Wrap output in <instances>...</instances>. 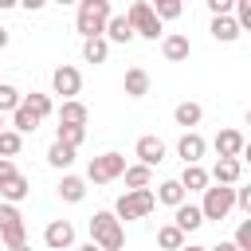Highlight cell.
I'll list each match as a JSON object with an SVG mask.
<instances>
[{"mask_svg":"<svg viewBox=\"0 0 251 251\" xmlns=\"http://www.w3.org/2000/svg\"><path fill=\"white\" fill-rule=\"evenodd\" d=\"M90 243L98 251H122L126 247V231L114 220V212H94L90 216Z\"/></svg>","mask_w":251,"mask_h":251,"instance_id":"cell-1","label":"cell"},{"mask_svg":"<svg viewBox=\"0 0 251 251\" xmlns=\"http://www.w3.org/2000/svg\"><path fill=\"white\" fill-rule=\"evenodd\" d=\"M110 16H114V12H110V0H82L75 27H78L82 39H98V35L106 31V20H110Z\"/></svg>","mask_w":251,"mask_h":251,"instance_id":"cell-2","label":"cell"},{"mask_svg":"<svg viewBox=\"0 0 251 251\" xmlns=\"http://www.w3.org/2000/svg\"><path fill=\"white\" fill-rule=\"evenodd\" d=\"M153 208H157V196H153L149 188H133V192L118 196V204H114V220H118V224H122V220H145Z\"/></svg>","mask_w":251,"mask_h":251,"instance_id":"cell-3","label":"cell"},{"mask_svg":"<svg viewBox=\"0 0 251 251\" xmlns=\"http://www.w3.org/2000/svg\"><path fill=\"white\" fill-rule=\"evenodd\" d=\"M126 173V157L122 153H98L90 165H86V180L90 184H110Z\"/></svg>","mask_w":251,"mask_h":251,"instance_id":"cell-4","label":"cell"},{"mask_svg":"<svg viewBox=\"0 0 251 251\" xmlns=\"http://www.w3.org/2000/svg\"><path fill=\"white\" fill-rule=\"evenodd\" d=\"M231 208H235V188H224V184H212V188H204V204H200V216H204V224H208V220H224Z\"/></svg>","mask_w":251,"mask_h":251,"instance_id":"cell-5","label":"cell"},{"mask_svg":"<svg viewBox=\"0 0 251 251\" xmlns=\"http://www.w3.org/2000/svg\"><path fill=\"white\" fill-rule=\"evenodd\" d=\"M126 20H129L133 35H141V39H157V35H161V20L153 16L149 0H133V4H129V12H126Z\"/></svg>","mask_w":251,"mask_h":251,"instance_id":"cell-6","label":"cell"},{"mask_svg":"<svg viewBox=\"0 0 251 251\" xmlns=\"http://www.w3.org/2000/svg\"><path fill=\"white\" fill-rule=\"evenodd\" d=\"M0 239H4L8 251L27 243V227H24V216H20L16 204H0Z\"/></svg>","mask_w":251,"mask_h":251,"instance_id":"cell-7","label":"cell"},{"mask_svg":"<svg viewBox=\"0 0 251 251\" xmlns=\"http://www.w3.org/2000/svg\"><path fill=\"white\" fill-rule=\"evenodd\" d=\"M43 243H47V251H71L75 247V224L71 220H51L43 227Z\"/></svg>","mask_w":251,"mask_h":251,"instance_id":"cell-8","label":"cell"},{"mask_svg":"<svg viewBox=\"0 0 251 251\" xmlns=\"http://www.w3.org/2000/svg\"><path fill=\"white\" fill-rule=\"evenodd\" d=\"M51 86H55V94H63V102H71L78 90H82V75H78V67H55V75H51Z\"/></svg>","mask_w":251,"mask_h":251,"instance_id":"cell-9","label":"cell"},{"mask_svg":"<svg viewBox=\"0 0 251 251\" xmlns=\"http://www.w3.org/2000/svg\"><path fill=\"white\" fill-rule=\"evenodd\" d=\"M239 176H243V161H235V157H220V161L212 165V173H208V180H216V184H224V188L239 184Z\"/></svg>","mask_w":251,"mask_h":251,"instance_id":"cell-10","label":"cell"},{"mask_svg":"<svg viewBox=\"0 0 251 251\" xmlns=\"http://www.w3.org/2000/svg\"><path fill=\"white\" fill-rule=\"evenodd\" d=\"M133 153L141 157V165H145V169H153V165H161V161H165V141H161V137H153V133H145V137H137Z\"/></svg>","mask_w":251,"mask_h":251,"instance_id":"cell-11","label":"cell"},{"mask_svg":"<svg viewBox=\"0 0 251 251\" xmlns=\"http://www.w3.org/2000/svg\"><path fill=\"white\" fill-rule=\"evenodd\" d=\"M161 55H165L169 63H184V59L192 55V43H188V35H180V31H169V35L161 39Z\"/></svg>","mask_w":251,"mask_h":251,"instance_id":"cell-12","label":"cell"},{"mask_svg":"<svg viewBox=\"0 0 251 251\" xmlns=\"http://www.w3.org/2000/svg\"><path fill=\"white\" fill-rule=\"evenodd\" d=\"M243 149H247V137H243L239 129H220V133H216V153H220V157H235V161H239Z\"/></svg>","mask_w":251,"mask_h":251,"instance_id":"cell-13","label":"cell"},{"mask_svg":"<svg viewBox=\"0 0 251 251\" xmlns=\"http://www.w3.org/2000/svg\"><path fill=\"white\" fill-rule=\"evenodd\" d=\"M204 149H208V141L196 133V129H188L180 141H176V153H180V161L184 165H200V157H204Z\"/></svg>","mask_w":251,"mask_h":251,"instance_id":"cell-14","label":"cell"},{"mask_svg":"<svg viewBox=\"0 0 251 251\" xmlns=\"http://www.w3.org/2000/svg\"><path fill=\"white\" fill-rule=\"evenodd\" d=\"M27 192H31V180L24 173H16L12 180L0 184V204H20V200H27Z\"/></svg>","mask_w":251,"mask_h":251,"instance_id":"cell-15","label":"cell"},{"mask_svg":"<svg viewBox=\"0 0 251 251\" xmlns=\"http://www.w3.org/2000/svg\"><path fill=\"white\" fill-rule=\"evenodd\" d=\"M122 90H126L129 98H145V94H149V71H145V67H129L126 78H122Z\"/></svg>","mask_w":251,"mask_h":251,"instance_id":"cell-16","label":"cell"},{"mask_svg":"<svg viewBox=\"0 0 251 251\" xmlns=\"http://www.w3.org/2000/svg\"><path fill=\"white\" fill-rule=\"evenodd\" d=\"M200 224H204L200 204H188V200H184V204L176 208V216H173V227H176V231H184V235H188V231H196Z\"/></svg>","mask_w":251,"mask_h":251,"instance_id":"cell-17","label":"cell"},{"mask_svg":"<svg viewBox=\"0 0 251 251\" xmlns=\"http://www.w3.org/2000/svg\"><path fill=\"white\" fill-rule=\"evenodd\" d=\"M102 39H106V43H129V39H133V27H129L126 12L106 20V31H102Z\"/></svg>","mask_w":251,"mask_h":251,"instance_id":"cell-18","label":"cell"},{"mask_svg":"<svg viewBox=\"0 0 251 251\" xmlns=\"http://www.w3.org/2000/svg\"><path fill=\"white\" fill-rule=\"evenodd\" d=\"M86 118H90V110H86L78 98H71V102L59 106V126H78V129H86Z\"/></svg>","mask_w":251,"mask_h":251,"instance_id":"cell-19","label":"cell"},{"mask_svg":"<svg viewBox=\"0 0 251 251\" xmlns=\"http://www.w3.org/2000/svg\"><path fill=\"white\" fill-rule=\"evenodd\" d=\"M184 192H204L212 180H208V169H200V165H184V173H180V180H176Z\"/></svg>","mask_w":251,"mask_h":251,"instance_id":"cell-20","label":"cell"},{"mask_svg":"<svg viewBox=\"0 0 251 251\" xmlns=\"http://www.w3.org/2000/svg\"><path fill=\"white\" fill-rule=\"evenodd\" d=\"M59 196H63L67 204H78V200L86 196V180H82V176H75V173H67V176L59 180Z\"/></svg>","mask_w":251,"mask_h":251,"instance_id":"cell-21","label":"cell"},{"mask_svg":"<svg viewBox=\"0 0 251 251\" xmlns=\"http://www.w3.org/2000/svg\"><path fill=\"white\" fill-rule=\"evenodd\" d=\"M212 39H220V43H235V39H239L235 20H231V16H212Z\"/></svg>","mask_w":251,"mask_h":251,"instance_id":"cell-22","label":"cell"},{"mask_svg":"<svg viewBox=\"0 0 251 251\" xmlns=\"http://www.w3.org/2000/svg\"><path fill=\"white\" fill-rule=\"evenodd\" d=\"M12 129H16L20 137H24V133H35V129H39V118H35V114H31V110L20 102V106L12 110Z\"/></svg>","mask_w":251,"mask_h":251,"instance_id":"cell-23","label":"cell"},{"mask_svg":"<svg viewBox=\"0 0 251 251\" xmlns=\"http://www.w3.org/2000/svg\"><path fill=\"white\" fill-rule=\"evenodd\" d=\"M173 118H176V126H184V129H192V126H200V118H204V110H200V102H180V106L173 110Z\"/></svg>","mask_w":251,"mask_h":251,"instance_id":"cell-24","label":"cell"},{"mask_svg":"<svg viewBox=\"0 0 251 251\" xmlns=\"http://www.w3.org/2000/svg\"><path fill=\"white\" fill-rule=\"evenodd\" d=\"M126 192H133V188H149V180H153V169H145V165H126Z\"/></svg>","mask_w":251,"mask_h":251,"instance_id":"cell-25","label":"cell"},{"mask_svg":"<svg viewBox=\"0 0 251 251\" xmlns=\"http://www.w3.org/2000/svg\"><path fill=\"white\" fill-rule=\"evenodd\" d=\"M153 196H157V200H161V204H169V208H180V204H184V196H188V192H184V188H180V184H176V180H165V184H161V188H157V192H153Z\"/></svg>","mask_w":251,"mask_h":251,"instance_id":"cell-26","label":"cell"},{"mask_svg":"<svg viewBox=\"0 0 251 251\" xmlns=\"http://www.w3.org/2000/svg\"><path fill=\"white\" fill-rule=\"evenodd\" d=\"M157 247H161V251H180V247H184V231H176L173 224L157 227Z\"/></svg>","mask_w":251,"mask_h":251,"instance_id":"cell-27","label":"cell"},{"mask_svg":"<svg viewBox=\"0 0 251 251\" xmlns=\"http://www.w3.org/2000/svg\"><path fill=\"white\" fill-rule=\"evenodd\" d=\"M106 55H110V43L98 35V39H82V59L86 63H106Z\"/></svg>","mask_w":251,"mask_h":251,"instance_id":"cell-28","label":"cell"},{"mask_svg":"<svg viewBox=\"0 0 251 251\" xmlns=\"http://www.w3.org/2000/svg\"><path fill=\"white\" fill-rule=\"evenodd\" d=\"M47 165H51V169H71V165H75V149L51 141V149H47Z\"/></svg>","mask_w":251,"mask_h":251,"instance_id":"cell-29","label":"cell"},{"mask_svg":"<svg viewBox=\"0 0 251 251\" xmlns=\"http://www.w3.org/2000/svg\"><path fill=\"white\" fill-rule=\"evenodd\" d=\"M24 106H27V110H31V114H35L39 122H43V118H47V114L55 110V106H51V98H47V94H39V90H31V94H24Z\"/></svg>","mask_w":251,"mask_h":251,"instance_id":"cell-30","label":"cell"},{"mask_svg":"<svg viewBox=\"0 0 251 251\" xmlns=\"http://www.w3.org/2000/svg\"><path fill=\"white\" fill-rule=\"evenodd\" d=\"M55 141L59 145H67V149H75L78 153V145L86 141V129H78V126H59V133H55Z\"/></svg>","mask_w":251,"mask_h":251,"instance_id":"cell-31","label":"cell"},{"mask_svg":"<svg viewBox=\"0 0 251 251\" xmlns=\"http://www.w3.org/2000/svg\"><path fill=\"white\" fill-rule=\"evenodd\" d=\"M20 149H24V137H20L16 129H4V133H0V157H4V161H12Z\"/></svg>","mask_w":251,"mask_h":251,"instance_id":"cell-32","label":"cell"},{"mask_svg":"<svg viewBox=\"0 0 251 251\" xmlns=\"http://www.w3.org/2000/svg\"><path fill=\"white\" fill-rule=\"evenodd\" d=\"M24 102V94L12 86V82H0V114H8V110H16Z\"/></svg>","mask_w":251,"mask_h":251,"instance_id":"cell-33","label":"cell"},{"mask_svg":"<svg viewBox=\"0 0 251 251\" xmlns=\"http://www.w3.org/2000/svg\"><path fill=\"white\" fill-rule=\"evenodd\" d=\"M149 8H153V16H157V20H176V16L184 12V8H180V0H157V4H149Z\"/></svg>","mask_w":251,"mask_h":251,"instance_id":"cell-34","label":"cell"},{"mask_svg":"<svg viewBox=\"0 0 251 251\" xmlns=\"http://www.w3.org/2000/svg\"><path fill=\"white\" fill-rule=\"evenodd\" d=\"M235 251H251V220H239V227H235Z\"/></svg>","mask_w":251,"mask_h":251,"instance_id":"cell-35","label":"cell"},{"mask_svg":"<svg viewBox=\"0 0 251 251\" xmlns=\"http://www.w3.org/2000/svg\"><path fill=\"white\" fill-rule=\"evenodd\" d=\"M231 4L235 0H208V12L212 16H231Z\"/></svg>","mask_w":251,"mask_h":251,"instance_id":"cell-36","label":"cell"},{"mask_svg":"<svg viewBox=\"0 0 251 251\" xmlns=\"http://www.w3.org/2000/svg\"><path fill=\"white\" fill-rule=\"evenodd\" d=\"M235 208L251 212V188H235Z\"/></svg>","mask_w":251,"mask_h":251,"instance_id":"cell-37","label":"cell"},{"mask_svg":"<svg viewBox=\"0 0 251 251\" xmlns=\"http://www.w3.org/2000/svg\"><path fill=\"white\" fill-rule=\"evenodd\" d=\"M12 176H16V165L0 157V184H4V180H12Z\"/></svg>","mask_w":251,"mask_h":251,"instance_id":"cell-38","label":"cell"},{"mask_svg":"<svg viewBox=\"0 0 251 251\" xmlns=\"http://www.w3.org/2000/svg\"><path fill=\"white\" fill-rule=\"evenodd\" d=\"M208 251H235V243H216V247H208Z\"/></svg>","mask_w":251,"mask_h":251,"instance_id":"cell-39","label":"cell"},{"mask_svg":"<svg viewBox=\"0 0 251 251\" xmlns=\"http://www.w3.org/2000/svg\"><path fill=\"white\" fill-rule=\"evenodd\" d=\"M4 47H8V31L0 27V51H4Z\"/></svg>","mask_w":251,"mask_h":251,"instance_id":"cell-40","label":"cell"},{"mask_svg":"<svg viewBox=\"0 0 251 251\" xmlns=\"http://www.w3.org/2000/svg\"><path fill=\"white\" fill-rule=\"evenodd\" d=\"M180 251H208V247H196V243H184Z\"/></svg>","mask_w":251,"mask_h":251,"instance_id":"cell-41","label":"cell"},{"mask_svg":"<svg viewBox=\"0 0 251 251\" xmlns=\"http://www.w3.org/2000/svg\"><path fill=\"white\" fill-rule=\"evenodd\" d=\"M78 251H98V247H94V243H82V247H78Z\"/></svg>","mask_w":251,"mask_h":251,"instance_id":"cell-42","label":"cell"},{"mask_svg":"<svg viewBox=\"0 0 251 251\" xmlns=\"http://www.w3.org/2000/svg\"><path fill=\"white\" fill-rule=\"evenodd\" d=\"M12 251H31V247H27V243H20V247H12Z\"/></svg>","mask_w":251,"mask_h":251,"instance_id":"cell-43","label":"cell"},{"mask_svg":"<svg viewBox=\"0 0 251 251\" xmlns=\"http://www.w3.org/2000/svg\"><path fill=\"white\" fill-rule=\"evenodd\" d=\"M0 133H4V114H0Z\"/></svg>","mask_w":251,"mask_h":251,"instance_id":"cell-44","label":"cell"}]
</instances>
